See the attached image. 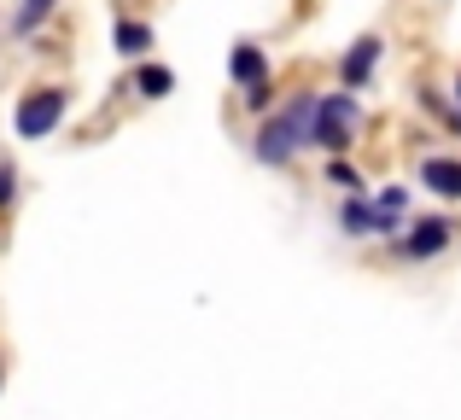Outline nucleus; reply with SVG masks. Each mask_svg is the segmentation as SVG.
<instances>
[{
	"mask_svg": "<svg viewBox=\"0 0 461 420\" xmlns=\"http://www.w3.org/2000/svg\"><path fill=\"white\" fill-rule=\"evenodd\" d=\"M310 123H315V94H293L281 100L251 135V158L263 170H293L298 152H310Z\"/></svg>",
	"mask_w": 461,
	"mask_h": 420,
	"instance_id": "nucleus-1",
	"label": "nucleus"
},
{
	"mask_svg": "<svg viewBox=\"0 0 461 420\" xmlns=\"http://www.w3.org/2000/svg\"><path fill=\"white\" fill-rule=\"evenodd\" d=\"M362 123H368V112H362V94H350V88H327V94H315L310 152H321V158H350V147H357Z\"/></svg>",
	"mask_w": 461,
	"mask_h": 420,
	"instance_id": "nucleus-2",
	"label": "nucleus"
},
{
	"mask_svg": "<svg viewBox=\"0 0 461 420\" xmlns=\"http://www.w3.org/2000/svg\"><path fill=\"white\" fill-rule=\"evenodd\" d=\"M461 239V222L450 210H415L403 228V239H392L385 246V257L397 263V269H432V263H444L456 251Z\"/></svg>",
	"mask_w": 461,
	"mask_h": 420,
	"instance_id": "nucleus-3",
	"label": "nucleus"
},
{
	"mask_svg": "<svg viewBox=\"0 0 461 420\" xmlns=\"http://www.w3.org/2000/svg\"><path fill=\"white\" fill-rule=\"evenodd\" d=\"M65 117H70V88L65 82H35L12 105V135L18 140H53L65 129Z\"/></svg>",
	"mask_w": 461,
	"mask_h": 420,
	"instance_id": "nucleus-4",
	"label": "nucleus"
},
{
	"mask_svg": "<svg viewBox=\"0 0 461 420\" xmlns=\"http://www.w3.org/2000/svg\"><path fill=\"white\" fill-rule=\"evenodd\" d=\"M380 58H385V35H357V41L339 53V88L362 94L374 82V70H380Z\"/></svg>",
	"mask_w": 461,
	"mask_h": 420,
	"instance_id": "nucleus-5",
	"label": "nucleus"
},
{
	"mask_svg": "<svg viewBox=\"0 0 461 420\" xmlns=\"http://www.w3.org/2000/svg\"><path fill=\"white\" fill-rule=\"evenodd\" d=\"M415 182L427 187L432 199H444V205H461V158L456 152H420L415 158Z\"/></svg>",
	"mask_w": 461,
	"mask_h": 420,
	"instance_id": "nucleus-6",
	"label": "nucleus"
},
{
	"mask_svg": "<svg viewBox=\"0 0 461 420\" xmlns=\"http://www.w3.org/2000/svg\"><path fill=\"white\" fill-rule=\"evenodd\" d=\"M228 82H234L240 94H251V88H263V82H275L269 53H263L258 41H234V47H228Z\"/></svg>",
	"mask_w": 461,
	"mask_h": 420,
	"instance_id": "nucleus-7",
	"label": "nucleus"
},
{
	"mask_svg": "<svg viewBox=\"0 0 461 420\" xmlns=\"http://www.w3.org/2000/svg\"><path fill=\"white\" fill-rule=\"evenodd\" d=\"M112 53L123 58V65H140V58H152V23H147V18H129V12H117V18H112Z\"/></svg>",
	"mask_w": 461,
	"mask_h": 420,
	"instance_id": "nucleus-8",
	"label": "nucleus"
},
{
	"mask_svg": "<svg viewBox=\"0 0 461 420\" xmlns=\"http://www.w3.org/2000/svg\"><path fill=\"white\" fill-rule=\"evenodd\" d=\"M333 228L350 239V246L374 239V193H345V199L333 205Z\"/></svg>",
	"mask_w": 461,
	"mask_h": 420,
	"instance_id": "nucleus-9",
	"label": "nucleus"
},
{
	"mask_svg": "<svg viewBox=\"0 0 461 420\" xmlns=\"http://www.w3.org/2000/svg\"><path fill=\"white\" fill-rule=\"evenodd\" d=\"M129 94H140L147 105L169 100V94H176V70H169V65H158V58H140V65H135V76H129Z\"/></svg>",
	"mask_w": 461,
	"mask_h": 420,
	"instance_id": "nucleus-10",
	"label": "nucleus"
},
{
	"mask_svg": "<svg viewBox=\"0 0 461 420\" xmlns=\"http://www.w3.org/2000/svg\"><path fill=\"white\" fill-rule=\"evenodd\" d=\"M415 105L432 117V123H444L450 135H461V105L450 100V94H438V88H420V94H415Z\"/></svg>",
	"mask_w": 461,
	"mask_h": 420,
	"instance_id": "nucleus-11",
	"label": "nucleus"
},
{
	"mask_svg": "<svg viewBox=\"0 0 461 420\" xmlns=\"http://www.w3.org/2000/svg\"><path fill=\"white\" fill-rule=\"evenodd\" d=\"M53 12H59V0H18V12H12V35H18V41H30V35L53 18Z\"/></svg>",
	"mask_w": 461,
	"mask_h": 420,
	"instance_id": "nucleus-12",
	"label": "nucleus"
},
{
	"mask_svg": "<svg viewBox=\"0 0 461 420\" xmlns=\"http://www.w3.org/2000/svg\"><path fill=\"white\" fill-rule=\"evenodd\" d=\"M321 182L339 187V199H345V193H368V182H362V170H357L350 158H327V164H321Z\"/></svg>",
	"mask_w": 461,
	"mask_h": 420,
	"instance_id": "nucleus-13",
	"label": "nucleus"
},
{
	"mask_svg": "<svg viewBox=\"0 0 461 420\" xmlns=\"http://www.w3.org/2000/svg\"><path fill=\"white\" fill-rule=\"evenodd\" d=\"M374 205H380V210H392V216H415V187L385 182V187H374Z\"/></svg>",
	"mask_w": 461,
	"mask_h": 420,
	"instance_id": "nucleus-14",
	"label": "nucleus"
},
{
	"mask_svg": "<svg viewBox=\"0 0 461 420\" xmlns=\"http://www.w3.org/2000/svg\"><path fill=\"white\" fill-rule=\"evenodd\" d=\"M18 199H23V175H18V164H12V158H0V222L18 210Z\"/></svg>",
	"mask_w": 461,
	"mask_h": 420,
	"instance_id": "nucleus-15",
	"label": "nucleus"
},
{
	"mask_svg": "<svg viewBox=\"0 0 461 420\" xmlns=\"http://www.w3.org/2000/svg\"><path fill=\"white\" fill-rule=\"evenodd\" d=\"M240 105H246V112H251V117H258V123H263V117H269L275 105H281V94H275V82H263V88L240 94Z\"/></svg>",
	"mask_w": 461,
	"mask_h": 420,
	"instance_id": "nucleus-16",
	"label": "nucleus"
},
{
	"mask_svg": "<svg viewBox=\"0 0 461 420\" xmlns=\"http://www.w3.org/2000/svg\"><path fill=\"white\" fill-rule=\"evenodd\" d=\"M450 100L461 105V70H456V82H450Z\"/></svg>",
	"mask_w": 461,
	"mask_h": 420,
	"instance_id": "nucleus-17",
	"label": "nucleus"
},
{
	"mask_svg": "<svg viewBox=\"0 0 461 420\" xmlns=\"http://www.w3.org/2000/svg\"><path fill=\"white\" fill-rule=\"evenodd\" d=\"M0 391H6V362H0Z\"/></svg>",
	"mask_w": 461,
	"mask_h": 420,
	"instance_id": "nucleus-18",
	"label": "nucleus"
}]
</instances>
